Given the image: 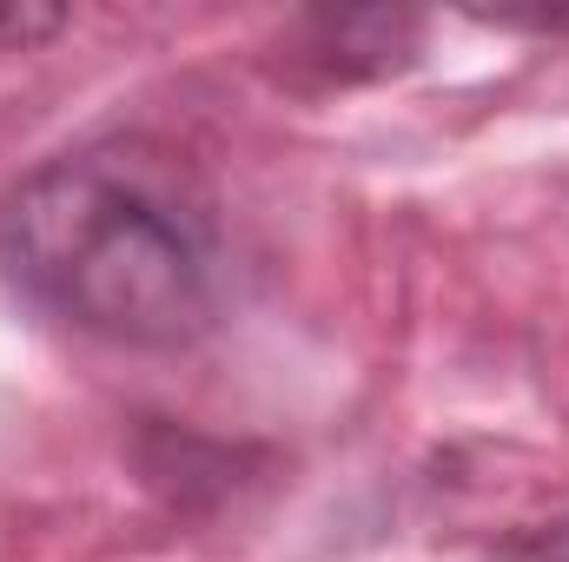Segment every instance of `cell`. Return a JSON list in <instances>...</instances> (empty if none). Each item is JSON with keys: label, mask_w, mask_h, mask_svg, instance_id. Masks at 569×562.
Returning <instances> with one entry per match:
<instances>
[{"label": "cell", "mask_w": 569, "mask_h": 562, "mask_svg": "<svg viewBox=\"0 0 569 562\" xmlns=\"http://www.w3.org/2000/svg\"><path fill=\"white\" fill-rule=\"evenodd\" d=\"M0 279L80 338L179 351L226 311V239L166 152L93 140L0 192Z\"/></svg>", "instance_id": "cell-1"}, {"label": "cell", "mask_w": 569, "mask_h": 562, "mask_svg": "<svg viewBox=\"0 0 569 562\" xmlns=\"http://www.w3.org/2000/svg\"><path fill=\"white\" fill-rule=\"evenodd\" d=\"M67 27L60 7H0V47H33V40H53Z\"/></svg>", "instance_id": "cell-2"}]
</instances>
